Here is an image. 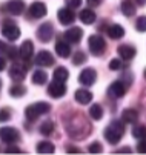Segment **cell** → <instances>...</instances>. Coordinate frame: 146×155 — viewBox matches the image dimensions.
Segmentation results:
<instances>
[{
	"label": "cell",
	"mask_w": 146,
	"mask_h": 155,
	"mask_svg": "<svg viewBox=\"0 0 146 155\" xmlns=\"http://www.w3.org/2000/svg\"><path fill=\"white\" fill-rule=\"evenodd\" d=\"M123 134H124V124L123 121H118V120L111 121L109 126L105 129V138L111 144H117L123 138Z\"/></svg>",
	"instance_id": "cell-1"
},
{
	"label": "cell",
	"mask_w": 146,
	"mask_h": 155,
	"mask_svg": "<svg viewBox=\"0 0 146 155\" xmlns=\"http://www.w3.org/2000/svg\"><path fill=\"white\" fill-rule=\"evenodd\" d=\"M51 110V104L49 103H45V101H38V103H34V104H29L26 109H25V115L29 121H34L35 118H38L40 115L43 114H48Z\"/></svg>",
	"instance_id": "cell-2"
},
{
	"label": "cell",
	"mask_w": 146,
	"mask_h": 155,
	"mask_svg": "<svg viewBox=\"0 0 146 155\" xmlns=\"http://www.w3.org/2000/svg\"><path fill=\"white\" fill-rule=\"evenodd\" d=\"M88 43H89V51L92 55H101L106 49V41L101 35H91Z\"/></svg>",
	"instance_id": "cell-3"
},
{
	"label": "cell",
	"mask_w": 146,
	"mask_h": 155,
	"mask_svg": "<svg viewBox=\"0 0 146 155\" xmlns=\"http://www.w3.org/2000/svg\"><path fill=\"white\" fill-rule=\"evenodd\" d=\"M2 34H3L8 40L15 41V40L20 37V29H18V26H17V25H14V23H12V21L6 20V21H5V25L2 26Z\"/></svg>",
	"instance_id": "cell-4"
},
{
	"label": "cell",
	"mask_w": 146,
	"mask_h": 155,
	"mask_svg": "<svg viewBox=\"0 0 146 155\" xmlns=\"http://www.w3.org/2000/svg\"><path fill=\"white\" fill-rule=\"evenodd\" d=\"M0 138H2V141L11 144V143L18 141L20 135H18V130L17 129L8 126V127H2V129H0Z\"/></svg>",
	"instance_id": "cell-5"
},
{
	"label": "cell",
	"mask_w": 146,
	"mask_h": 155,
	"mask_svg": "<svg viewBox=\"0 0 146 155\" xmlns=\"http://www.w3.org/2000/svg\"><path fill=\"white\" fill-rule=\"evenodd\" d=\"M48 94L52 98H61L66 94V86L63 84V81H57L54 80L49 86H48Z\"/></svg>",
	"instance_id": "cell-6"
},
{
	"label": "cell",
	"mask_w": 146,
	"mask_h": 155,
	"mask_svg": "<svg viewBox=\"0 0 146 155\" xmlns=\"http://www.w3.org/2000/svg\"><path fill=\"white\" fill-rule=\"evenodd\" d=\"M54 35V28L51 23H43L38 29H37V37L40 41H43V43H48Z\"/></svg>",
	"instance_id": "cell-7"
},
{
	"label": "cell",
	"mask_w": 146,
	"mask_h": 155,
	"mask_svg": "<svg viewBox=\"0 0 146 155\" xmlns=\"http://www.w3.org/2000/svg\"><path fill=\"white\" fill-rule=\"evenodd\" d=\"M57 17H58V21H60V23L65 25V26L71 25L72 21L75 20L74 11H71V8H61V9H58Z\"/></svg>",
	"instance_id": "cell-8"
},
{
	"label": "cell",
	"mask_w": 146,
	"mask_h": 155,
	"mask_svg": "<svg viewBox=\"0 0 146 155\" xmlns=\"http://www.w3.org/2000/svg\"><path fill=\"white\" fill-rule=\"evenodd\" d=\"M5 9L12 15H20L25 11V2L23 0H9L5 5Z\"/></svg>",
	"instance_id": "cell-9"
},
{
	"label": "cell",
	"mask_w": 146,
	"mask_h": 155,
	"mask_svg": "<svg viewBox=\"0 0 146 155\" xmlns=\"http://www.w3.org/2000/svg\"><path fill=\"white\" fill-rule=\"evenodd\" d=\"M9 77L14 80V81H22L25 77H26V68L22 64H12L11 68H9Z\"/></svg>",
	"instance_id": "cell-10"
},
{
	"label": "cell",
	"mask_w": 146,
	"mask_h": 155,
	"mask_svg": "<svg viewBox=\"0 0 146 155\" xmlns=\"http://www.w3.org/2000/svg\"><path fill=\"white\" fill-rule=\"evenodd\" d=\"M95 71L92 68H86V69H83L78 75V81L81 84H85V86H91L94 81H95Z\"/></svg>",
	"instance_id": "cell-11"
},
{
	"label": "cell",
	"mask_w": 146,
	"mask_h": 155,
	"mask_svg": "<svg viewBox=\"0 0 146 155\" xmlns=\"http://www.w3.org/2000/svg\"><path fill=\"white\" fill-rule=\"evenodd\" d=\"M35 63L38 66H45V68H48V66H52L54 64V57L49 51H40L35 57Z\"/></svg>",
	"instance_id": "cell-12"
},
{
	"label": "cell",
	"mask_w": 146,
	"mask_h": 155,
	"mask_svg": "<svg viewBox=\"0 0 146 155\" xmlns=\"http://www.w3.org/2000/svg\"><path fill=\"white\" fill-rule=\"evenodd\" d=\"M46 5L41 3V2H34L31 6H29V15L34 17V18H41L46 15Z\"/></svg>",
	"instance_id": "cell-13"
},
{
	"label": "cell",
	"mask_w": 146,
	"mask_h": 155,
	"mask_svg": "<svg viewBox=\"0 0 146 155\" xmlns=\"http://www.w3.org/2000/svg\"><path fill=\"white\" fill-rule=\"evenodd\" d=\"M109 95L114 97V98H121L124 94H126V86H124L123 81H114L111 86H109Z\"/></svg>",
	"instance_id": "cell-14"
},
{
	"label": "cell",
	"mask_w": 146,
	"mask_h": 155,
	"mask_svg": "<svg viewBox=\"0 0 146 155\" xmlns=\"http://www.w3.org/2000/svg\"><path fill=\"white\" fill-rule=\"evenodd\" d=\"M32 52H34V45L31 40H25L22 43V46L18 48V55L23 60H29L32 57Z\"/></svg>",
	"instance_id": "cell-15"
},
{
	"label": "cell",
	"mask_w": 146,
	"mask_h": 155,
	"mask_svg": "<svg viewBox=\"0 0 146 155\" xmlns=\"http://www.w3.org/2000/svg\"><path fill=\"white\" fill-rule=\"evenodd\" d=\"M81 37H83V31H81L80 28H77V26L69 28V29L65 32V38H66L69 43H78V41L81 40Z\"/></svg>",
	"instance_id": "cell-16"
},
{
	"label": "cell",
	"mask_w": 146,
	"mask_h": 155,
	"mask_svg": "<svg viewBox=\"0 0 146 155\" xmlns=\"http://www.w3.org/2000/svg\"><path fill=\"white\" fill-rule=\"evenodd\" d=\"M74 97H75V101L78 104H89L92 100V94L88 89H77Z\"/></svg>",
	"instance_id": "cell-17"
},
{
	"label": "cell",
	"mask_w": 146,
	"mask_h": 155,
	"mask_svg": "<svg viewBox=\"0 0 146 155\" xmlns=\"http://www.w3.org/2000/svg\"><path fill=\"white\" fill-rule=\"evenodd\" d=\"M135 54H137V51L131 45H121V46H118V55L123 60H131V58L135 57Z\"/></svg>",
	"instance_id": "cell-18"
},
{
	"label": "cell",
	"mask_w": 146,
	"mask_h": 155,
	"mask_svg": "<svg viewBox=\"0 0 146 155\" xmlns=\"http://www.w3.org/2000/svg\"><path fill=\"white\" fill-rule=\"evenodd\" d=\"M121 121L129 123V124H135L138 121V112L134 109H124L121 112Z\"/></svg>",
	"instance_id": "cell-19"
},
{
	"label": "cell",
	"mask_w": 146,
	"mask_h": 155,
	"mask_svg": "<svg viewBox=\"0 0 146 155\" xmlns=\"http://www.w3.org/2000/svg\"><path fill=\"white\" fill-rule=\"evenodd\" d=\"M95 12L91 11V9H81L80 11V20H81V23H85V25H92L94 21H95Z\"/></svg>",
	"instance_id": "cell-20"
},
{
	"label": "cell",
	"mask_w": 146,
	"mask_h": 155,
	"mask_svg": "<svg viewBox=\"0 0 146 155\" xmlns=\"http://www.w3.org/2000/svg\"><path fill=\"white\" fill-rule=\"evenodd\" d=\"M55 52H57V55L63 57V58L69 57V54H71L69 43H66V41H57V45H55Z\"/></svg>",
	"instance_id": "cell-21"
},
{
	"label": "cell",
	"mask_w": 146,
	"mask_h": 155,
	"mask_svg": "<svg viewBox=\"0 0 146 155\" xmlns=\"http://www.w3.org/2000/svg\"><path fill=\"white\" fill-rule=\"evenodd\" d=\"M108 35H109L111 38H114V40L121 38V37L124 35V29H123V26H120V25H111V26L108 28Z\"/></svg>",
	"instance_id": "cell-22"
},
{
	"label": "cell",
	"mask_w": 146,
	"mask_h": 155,
	"mask_svg": "<svg viewBox=\"0 0 146 155\" xmlns=\"http://www.w3.org/2000/svg\"><path fill=\"white\" fill-rule=\"evenodd\" d=\"M121 12L126 17H132L135 14V6L131 0H123L121 2Z\"/></svg>",
	"instance_id": "cell-23"
},
{
	"label": "cell",
	"mask_w": 146,
	"mask_h": 155,
	"mask_svg": "<svg viewBox=\"0 0 146 155\" xmlns=\"http://www.w3.org/2000/svg\"><path fill=\"white\" fill-rule=\"evenodd\" d=\"M46 80H48V74L45 71H41V69L34 71V74H32V83L34 84H45Z\"/></svg>",
	"instance_id": "cell-24"
},
{
	"label": "cell",
	"mask_w": 146,
	"mask_h": 155,
	"mask_svg": "<svg viewBox=\"0 0 146 155\" xmlns=\"http://www.w3.org/2000/svg\"><path fill=\"white\" fill-rule=\"evenodd\" d=\"M68 77H69V72H68L66 68H63V66H58V68L54 71V80H57V81L65 83L68 80Z\"/></svg>",
	"instance_id": "cell-25"
},
{
	"label": "cell",
	"mask_w": 146,
	"mask_h": 155,
	"mask_svg": "<svg viewBox=\"0 0 146 155\" xmlns=\"http://www.w3.org/2000/svg\"><path fill=\"white\" fill-rule=\"evenodd\" d=\"M54 150H55V147L51 141H40L37 144V152L38 153H52Z\"/></svg>",
	"instance_id": "cell-26"
},
{
	"label": "cell",
	"mask_w": 146,
	"mask_h": 155,
	"mask_svg": "<svg viewBox=\"0 0 146 155\" xmlns=\"http://www.w3.org/2000/svg\"><path fill=\"white\" fill-rule=\"evenodd\" d=\"M9 94H11V97H15V98L23 97V95L26 94V87L22 86V84H14V86H11Z\"/></svg>",
	"instance_id": "cell-27"
},
{
	"label": "cell",
	"mask_w": 146,
	"mask_h": 155,
	"mask_svg": "<svg viewBox=\"0 0 146 155\" xmlns=\"http://www.w3.org/2000/svg\"><path fill=\"white\" fill-rule=\"evenodd\" d=\"M89 115H91V118H94V120H101V117H103V109H101V106L100 104H92L91 107H89Z\"/></svg>",
	"instance_id": "cell-28"
},
{
	"label": "cell",
	"mask_w": 146,
	"mask_h": 155,
	"mask_svg": "<svg viewBox=\"0 0 146 155\" xmlns=\"http://www.w3.org/2000/svg\"><path fill=\"white\" fill-rule=\"evenodd\" d=\"M52 132H54V123L51 120L43 121V123L40 124V134L41 135H51Z\"/></svg>",
	"instance_id": "cell-29"
},
{
	"label": "cell",
	"mask_w": 146,
	"mask_h": 155,
	"mask_svg": "<svg viewBox=\"0 0 146 155\" xmlns=\"http://www.w3.org/2000/svg\"><path fill=\"white\" fill-rule=\"evenodd\" d=\"M132 135L135 138H146V126H143V124L135 126L134 130H132Z\"/></svg>",
	"instance_id": "cell-30"
},
{
	"label": "cell",
	"mask_w": 146,
	"mask_h": 155,
	"mask_svg": "<svg viewBox=\"0 0 146 155\" xmlns=\"http://www.w3.org/2000/svg\"><path fill=\"white\" fill-rule=\"evenodd\" d=\"M135 28H137L138 32H146V15H141V17L137 18Z\"/></svg>",
	"instance_id": "cell-31"
},
{
	"label": "cell",
	"mask_w": 146,
	"mask_h": 155,
	"mask_svg": "<svg viewBox=\"0 0 146 155\" xmlns=\"http://www.w3.org/2000/svg\"><path fill=\"white\" fill-rule=\"evenodd\" d=\"M85 61H86V54L81 52V51H78V52L74 55V58H72V63H74L75 66H78V64H81V63H85Z\"/></svg>",
	"instance_id": "cell-32"
},
{
	"label": "cell",
	"mask_w": 146,
	"mask_h": 155,
	"mask_svg": "<svg viewBox=\"0 0 146 155\" xmlns=\"http://www.w3.org/2000/svg\"><path fill=\"white\" fill-rule=\"evenodd\" d=\"M11 118V110L8 107H3V109H0V123H5Z\"/></svg>",
	"instance_id": "cell-33"
},
{
	"label": "cell",
	"mask_w": 146,
	"mask_h": 155,
	"mask_svg": "<svg viewBox=\"0 0 146 155\" xmlns=\"http://www.w3.org/2000/svg\"><path fill=\"white\" fill-rule=\"evenodd\" d=\"M121 68V61L118 60V58H112L111 61H109V69H112V71H118Z\"/></svg>",
	"instance_id": "cell-34"
},
{
	"label": "cell",
	"mask_w": 146,
	"mask_h": 155,
	"mask_svg": "<svg viewBox=\"0 0 146 155\" xmlns=\"http://www.w3.org/2000/svg\"><path fill=\"white\" fill-rule=\"evenodd\" d=\"M103 149H101V144L98 143V141H95V143H92L91 146H89V153H100Z\"/></svg>",
	"instance_id": "cell-35"
},
{
	"label": "cell",
	"mask_w": 146,
	"mask_h": 155,
	"mask_svg": "<svg viewBox=\"0 0 146 155\" xmlns=\"http://www.w3.org/2000/svg\"><path fill=\"white\" fill-rule=\"evenodd\" d=\"M65 2H66V6L71 8V9L78 8V6L81 5V0H65Z\"/></svg>",
	"instance_id": "cell-36"
},
{
	"label": "cell",
	"mask_w": 146,
	"mask_h": 155,
	"mask_svg": "<svg viewBox=\"0 0 146 155\" xmlns=\"http://www.w3.org/2000/svg\"><path fill=\"white\" fill-rule=\"evenodd\" d=\"M137 152L138 153H146V138H141V141L137 146Z\"/></svg>",
	"instance_id": "cell-37"
},
{
	"label": "cell",
	"mask_w": 146,
	"mask_h": 155,
	"mask_svg": "<svg viewBox=\"0 0 146 155\" xmlns=\"http://www.w3.org/2000/svg\"><path fill=\"white\" fill-rule=\"evenodd\" d=\"M89 6H98L101 3V0H86Z\"/></svg>",
	"instance_id": "cell-38"
},
{
	"label": "cell",
	"mask_w": 146,
	"mask_h": 155,
	"mask_svg": "<svg viewBox=\"0 0 146 155\" xmlns=\"http://www.w3.org/2000/svg\"><path fill=\"white\" fill-rule=\"evenodd\" d=\"M6 152H8V153H12V152H15V153H20L22 150H20L18 147H8V149H6Z\"/></svg>",
	"instance_id": "cell-39"
},
{
	"label": "cell",
	"mask_w": 146,
	"mask_h": 155,
	"mask_svg": "<svg viewBox=\"0 0 146 155\" xmlns=\"http://www.w3.org/2000/svg\"><path fill=\"white\" fill-rule=\"evenodd\" d=\"M5 68H6V60L0 57V71H3Z\"/></svg>",
	"instance_id": "cell-40"
},
{
	"label": "cell",
	"mask_w": 146,
	"mask_h": 155,
	"mask_svg": "<svg viewBox=\"0 0 146 155\" xmlns=\"http://www.w3.org/2000/svg\"><path fill=\"white\" fill-rule=\"evenodd\" d=\"M115 153H131V149H128V147H124V149H118V150H115Z\"/></svg>",
	"instance_id": "cell-41"
},
{
	"label": "cell",
	"mask_w": 146,
	"mask_h": 155,
	"mask_svg": "<svg viewBox=\"0 0 146 155\" xmlns=\"http://www.w3.org/2000/svg\"><path fill=\"white\" fill-rule=\"evenodd\" d=\"M6 48H8V46L5 45L2 40H0V52H6Z\"/></svg>",
	"instance_id": "cell-42"
},
{
	"label": "cell",
	"mask_w": 146,
	"mask_h": 155,
	"mask_svg": "<svg viewBox=\"0 0 146 155\" xmlns=\"http://www.w3.org/2000/svg\"><path fill=\"white\" fill-rule=\"evenodd\" d=\"M66 152H72V153H78L80 150H78V149H74V147H68V149H66Z\"/></svg>",
	"instance_id": "cell-43"
},
{
	"label": "cell",
	"mask_w": 146,
	"mask_h": 155,
	"mask_svg": "<svg viewBox=\"0 0 146 155\" xmlns=\"http://www.w3.org/2000/svg\"><path fill=\"white\" fill-rule=\"evenodd\" d=\"M146 3V0H137V5H140V6H143Z\"/></svg>",
	"instance_id": "cell-44"
},
{
	"label": "cell",
	"mask_w": 146,
	"mask_h": 155,
	"mask_svg": "<svg viewBox=\"0 0 146 155\" xmlns=\"http://www.w3.org/2000/svg\"><path fill=\"white\" fill-rule=\"evenodd\" d=\"M143 74H144V78H146V69H144V72H143Z\"/></svg>",
	"instance_id": "cell-45"
},
{
	"label": "cell",
	"mask_w": 146,
	"mask_h": 155,
	"mask_svg": "<svg viewBox=\"0 0 146 155\" xmlns=\"http://www.w3.org/2000/svg\"><path fill=\"white\" fill-rule=\"evenodd\" d=\"M0 87H2V80H0Z\"/></svg>",
	"instance_id": "cell-46"
}]
</instances>
